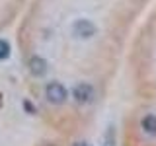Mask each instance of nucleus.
Listing matches in <instances>:
<instances>
[{
    "label": "nucleus",
    "instance_id": "3",
    "mask_svg": "<svg viewBox=\"0 0 156 146\" xmlns=\"http://www.w3.org/2000/svg\"><path fill=\"white\" fill-rule=\"evenodd\" d=\"M72 96H74L76 103H90V101L94 99V88L90 84H86V82H82V84L74 86Z\"/></svg>",
    "mask_w": 156,
    "mask_h": 146
},
{
    "label": "nucleus",
    "instance_id": "5",
    "mask_svg": "<svg viewBox=\"0 0 156 146\" xmlns=\"http://www.w3.org/2000/svg\"><path fill=\"white\" fill-rule=\"evenodd\" d=\"M143 129L148 134H156V117L154 115H146L143 119Z\"/></svg>",
    "mask_w": 156,
    "mask_h": 146
},
{
    "label": "nucleus",
    "instance_id": "8",
    "mask_svg": "<svg viewBox=\"0 0 156 146\" xmlns=\"http://www.w3.org/2000/svg\"><path fill=\"white\" fill-rule=\"evenodd\" d=\"M74 146H88L86 142H78V144H74Z\"/></svg>",
    "mask_w": 156,
    "mask_h": 146
},
{
    "label": "nucleus",
    "instance_id": "1",
    "mask_svg": "<svg viewBox=\"0 0 156 146\" xmlns=\"http://www.w3.org/2000/svg\"><path fill=\"white\" fill-rule=\"evenodd\" d=\"M72 33L80 39H90L98 33V27L90 19H76V22L72 23Z\"/></svg>",
    "mask_w": 156,
    "mask_h": 146
},
{
    "label": "nucleus",
    "instance_id": "4",
    "mask_svg": "<svg viewBox=\"0 0 156 146\" xmlns=\"http://www.w3.org/2000/svg\"><path fill=\"white\" fill-rule=\"evenodd\" d=\"M47 61L45 58H41V57H31L27 61V68H29V72H31L33 76H43L47 72Z\"/></svg>",
    "mask_w": 156,
    "mask_h": 146
},
{
    "label": "nucleus",
    "instance_id": "6",
    "mask_svg": "<svg viewBox=\"0 0 156 146\" xmlns=\"http://www.w3.org/2000/svg\"><path fill=\"white\" fill-rule=\"evenodd\" d=\"M8 57H10V45H8V41L0 39V61H4Z\"/></svg>",
    "mask_w": 156,
    "mask_h": 146
},
{
    "label": "nucleus",
    "instance_id": "7",
    "mask_svg": "<svg viewBox=\"0 0 156 146\" xmlns=\"http://www.w3.org/2000/svg\"><path fill=\"white\" fill-rule=\"evenodd\" d=\"M23 107H26V109L29 111V113H35V107H33L31 103H29V101H26V103H23Z\"/></svg>",
    "mask_w": 156,
    "mask_h": 146
},
{
    "label": "nucleus",
    "instance_id": "2",
    "mask_svg": "<svg viewBox=\"0 0 156 146\" xmlns=\"http://www.w3.org/2000/svg\"><path fill=\"white\" fill-rule=\"evenodd\" d=\"M45 96H47V99L55 105L65 103L66 101V88L62 84H58V82H51V84L45 88Z\"/></svg>",
    "mask_w": 156,
    "mask_h": 146
}]
</instances>
